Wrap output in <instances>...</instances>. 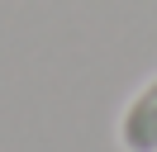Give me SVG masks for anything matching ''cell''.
Returning a JSON list of instances; mask_svg holds the SVG:
<instances>
[{"instance_id":"obj_1","label":"cell","mask_w":157,"mask_h":152,"mask_svg":"<svg viewBox=\"0 0 157 152\" xmlns=\"http://www.w3.org/2000/svg\"><path fill=\"white\" fill-rule=\"evenodd\" d=\"M119 142H124V152H157V76L124 104Z\"/></svg>"}]
</instances>
